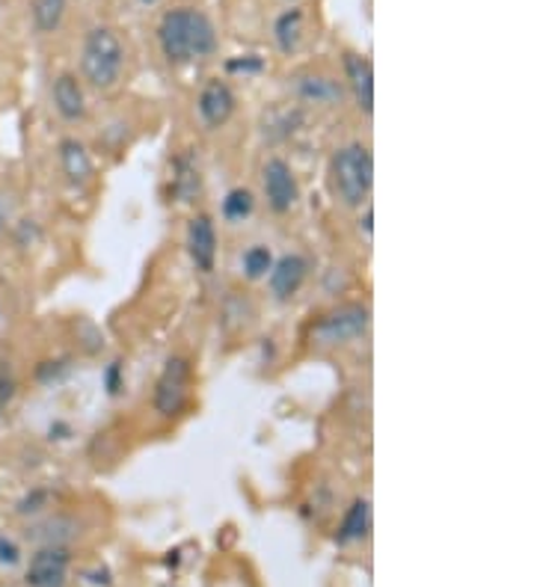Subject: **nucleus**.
Here are the masks:
<instances>
[{
    "label": "nucleus",
    "mask_w": 534,
    "mask_h": 587,
    "mask_svg": "<svg viewBox=\"0 0 534 587\" xmlns=\"http://www.w3.org/2000/svg\"><path fill=\"white\" fill-rule=\"evenodd\" d=\"M140 3H146V7H152V3H158V0H140Z\"/></svg>",
    "instance_id": "24"
},
{
    "label": "nucleus",
    "mask_w": 534,
    "mask_h": 587,
    "mask_svg": "<svg viewBox=\"0 0 534 587\" xmlns=\"http://www.w3.org/2000/svg\"><path fill=\"white\" fill-rule=\"evenodd\" d=\"M235 110H238V96H235V89L223 77H211L206 87L199 89L197 113L206 128L218 130L223 125H229Z\"/></svg>",
    "instance_id": "7"
},
{
    "label": "nucleus",
    "mask_w": 534,
    "mask_h": 587,
    "mask_svg": "<svg viewBox=\"0 0 534 587\" xmlns=\"http://www.w3.org/2000/svg\"><path fill=\"white\" fill-rule=\"evenodd\" d=\"M57 158H60V170L66 175V182L72 187H87L96 178V163L92 154L77 137H63L57 146Z\"/></svg>",
    "instance_id": "13"
},
{
    "label": "nucleus",
    "mask_w": 534,
    "mask_h": 587,
    "mask_svg": "<svg viewBox=\"0 0 534 587\" xmlns=\"http://www.w3.org/2000/svg\"><path fill=\"white\" fill-rule=\"evenodd\" d=\"M268 288H271L273 300H291L309 279V259L300 252H285L280 259H273L271 271H268Z\"/></svg>",
    "instance_id": "9"
},
{
    "label": "nucleus",
    "mask_w": 534,
    "mask_h": 587,
    "mask_svg": "<svg viewBox=\"0 0 534 587\" xmlns=\"http://www.w3.org/2000/svg\"><path fill=\"white\" fill-rule=\"evenodd\" d=\"M104 386H108L110 395H116L122 389V365L120 362H113L108 371H104Z\"/></svg>",
    "instance_id": "21"
},
{
    "label": "nucleus",
    "mask_w": 534,
    "mask_h": 587,
    "mask_svg": "<svg viewBox=\"0 0 534 587\" xmlns=\"http://www.w3.org/2000/svg\"><path fill=\"white\" fill-rule=\"evenodd\" d=\"M252 211H256V196L247 187L229 190L226 199H223V205H220V214H223V220H229V223H244Z\"/></svg>",
    "instance_id": "18"
},
{
    "label": "nucleus",
    "mask_w": 534,
    "mask_h": 587,
    "mask_svg": "<svg viewBox=\"0 0 534 587\" xmlns=\"http://www.w3.org/2000/svg\"><path fill=\"white\" fill-rule=\"evenodd\" d=\"M371 309L365 303H341L318 317L309 329V341L315 348H345L369 336Z\"/></svg>",
    "instance_id": "4"
},
{
    "label": "nucleus",
    "mask_w": 534,
    "mask_h": 587,
    "mask_svg": "<svg viewBox=\"0 0 534 587\" xmlns=\"http://www.w3.org/2000/svg\"><path fill=\"white\" fill-rule=\"evenodd\" d=\"M158 42L166 63L187 65L194 60H206L218 51V30L206 12L194 7L170 10L158 24Z\"/></svg>",
    "instance_id": "1"
},
{
    "label": "nucleus",
    "mask_w": 534,
    "mask_h": 587,
    "mask_svg": "<svg viewBox=\"0 0 534 587\" xmlns=\"http://www.w3.org/2000/svg\"><path fill=\"white\" fill-rule=\"evenodd\" d=\"M371 532V504L369 499H357L345 513V520L338 525L336 540L338 544H357V540H365Z\"/></svg>",
    "instance_id": "15"
},
{
    "label": "nucleus",
    "mask_w": 534,
    "mask_h": 587,
    "mask_svg": "<svg viewBox=\"0 0 534 587\" xmlns=\"http://www.w3.org/2000/svg\"><path fill=\"white\" fill-rule=\"evenodd\" d=\"M69 564H72V554L66 546H42L30 558L24 582L27 587H66Z\"/></svg>",
    "instance_id": "8"
},
{
    "label": "nucleus",
    "mask_w": 534,
    "mask_h": 587,
    "mask_svg": "<svg viewBox=\"0 0 534 587\" xmlns=\"http://www.w3.org/2000/svg\"><path fill=\"white\" fill-rule=\"evenodd\" d=\"M190 389H194V369L190 359L170 357L166 359L164 371L158 374L152 391L154 413L161 419H175L190 401Z\"/></svg>",
    "instance_id": "5"
},
{
    "label": "nucleus",
    "mask_w": 534,
    "mask_h": 587,
    "mask_svg": "<svg viewBox=\"0 0 534 587\" xmlns=\"http://www.w3.org/2000/svg\"><path fill=\"white\" fill-rule=\"evenodd\" d=\"M51 98H54V110L60 113V120H87V92H84V84L77 80V75H72V72L57 75L54 87H51Z\"/></svg>",
    "instance_id": "14"
},
{
    "label": "nucleus",
    "mask_w": 534,
    "mask_h": 587,
    "mask_svg": "<svg viewBox=\"0 0 534 587\" xmlns=\"http://www.w3.org/2000/svg\"><path fill=\"white\" fill-rule=\"evenodd\" d=\"M7 223H10V202H7V196L0 193V235H3Z\"/></svg>",
    "instance_id": "23"
},
{
    "label": "nucleus",
    "mask_w": 534,
    "mask_h": 587,
    "mask_svg": "<svg viewBox=\"0 0 534 587\" xmlns=\"http://www.w3.org/2000/svg\"><path fill=\"white\" fill-rule=\"evenodd\" d=\"M291 89L297 101H303L309 108H338L345 101V87L324 72H300L291 80Z\"/></svg>",
    "instance_id": "11"
},
{
    "label": "nucleus",
    "mask_w": 534,
    "mask_h": 587,
    "mask_svg": "<svg viewBox=\"0 0 534 587\" xmlns=\"http://www.w3.org/2000/svg\"><path fill=\"white\" fill-rule=\"evenodd\" d=\"M10 398H12V377H10V374H3V371H0V410H3L7 403H10Z\"/></svg>",
    "instance_id": "22"
},
{
    "label": "nucleus",
    "mask_w": 534,
    "mask_h": 587,
    "mask_svg": "<svg viewBox=\"0 0 534 587\" xmlns=\"http://www.w3.org/2000/svg\"><path fill=\"white\" fill-rule=\"evenodd\" d=\"M262 60L259 57H244V60H232V63H226V68L229 72H244V75H252V72H262Z\"/></svg>",
    "instance_id": "20"
},
{
    "label": "nucleus",
    "mask_w": 534,
    "mask_h": 587,
    "mask_svg": "<svg viewBox=\"0 0 534 587\" xmlns=\"http://www.w3.org/2000/svg\"><path fill=\"white\" fill-rule=\"evenodd\" d=\"M273 39L283 54H295L303 39V10H285L273 24Z\"/></svg>",
    "instance_id": "16"
},
{
    "label": "nucleus",
    "mask_w": 534,
    "mask_h": 587,
    "mask_svg": "<svg viewBox=\"0 0 534 587\" xmlns=\"http://www.w3.org/2000/svg\"><path fill=\"white\" fill-rule=\"evenodd\" d=\"M273 264V252L271 247H264V243H256V247H250V250L240 255V271H244V276L247 279H264L268 276V271H271Z\"/></svg>",
    "instance_id": "19"
},
{
    "label": "nucleus",
    "mask_w": 534,
    "mask_h": 587,
    "mask_svg": "<svg viewBox=\"0 0 534 587\" xmlns=\"http://www.w3.org/2000/svg\"><path fill=\"white\" fill-rule=\"evenodd\" d=\"M262 187L264 199H268V208L273 214H291L300 202V182H297L295 166L273 154L268 158L262 166Z\"/></svg>",
    "instance_id": "6"
},
{
    "label": "nucleus",
    "mask_w": 534,
    "mask_h": 587,
    "mask_svg": "<svg viewBox=\"0 0 534 587\" xmlns=\"http://www.w3.org/2000/svg\"><path fill=\"white\" fill-rule=\"evenodd\" d=\"M125 68V45L110 27H92L80 48V75L89 87L108 92L122 80Z\"/></svg>",
    "instance_id": "3"
},
{
    "label": "nucleus",
    "mask_w": 534,
    "mask_h": 587,
    "mask_svg": "<svg viewBox=\"0 0 534 587\" xmlns=\"http://www.w3.org/2000/svg\"><path fill=\"white\" fill-rule=\"evenodd\" d=\"M327 185L338 205H369L371 190H374V158L365 142L338 146L327 163Z\"/></svg>",
    "instance_id": "2"
},
{
    "label": "nucleus",
    "mask_w": 534,
    "mask_h": 587,
    "mask_svg": "<svg viewBox=\"0 0 534 587\" xmlns=\"http://www.w3.org/2000/svg\"><path fill=\"white\" fill-rule=\"evenodd\" d=\"M345 80H348L357 110L362 116H371L374 113V65H371L369 57L348 51L345 54Z\"/></svg>",
    "instance_id": "12"
},
{
    "label": "nucleus",
    "mask_w": 534,
    "mask_h": 587,
    "mask_svg": "<svg viewBox=\"0 0 534 587\" xmlns=\"http://www.w3.org/2000/svg\"><path fill=\"white\" fill-rule=\"evenodd\" d=\"M30 18L39 33H54L66 18V0H30Z\"/></svg>",
    "instance_id": "17"
},
{
    "label": "nucleus",
    "mask_w": 534,
    "mask_h": 587,
    "mask_svg": "<svg viewBox=\"0 0 534 587\" xmlns=\"http://www.w3.org/2000/svg\"><path fill=\"white\" fill-rule=\"evenodd\" d=\"M187 255L194 261V267L199 273H211L218 264V223L211 214H197L187 223Z\"/></svg>",
    "instance_id": "10"
}]
</instances>
